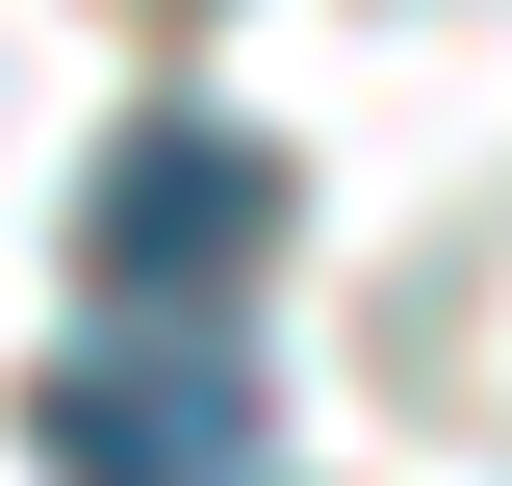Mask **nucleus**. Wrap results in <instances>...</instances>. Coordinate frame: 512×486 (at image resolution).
Listing matches in <instances>:
<instances>
[{"label": "nucleus", "instance_id": "nucleus-2", "mask_svg": "<svg viewBox=\"0 0 512 486\" xmlns=\"http://www.w3.org/2000/svg\"><path fill=\"white\" fill-rule=\"evenodd\" d=\"M26 461H52V486H231V461H256V359H231V333H154V307H128L103 359H52Z\"/></svg>", "mask_w": 512, "mask_h": 486}, {"label": "nucleus", "instance_id": "nucleus-1", "mask_svg": "<svg viewBox=\"0 0 512 486\" xmlns=\"http://www.w3.org/2000/svg\"><path fill=\"white\" fill-rule=\"evenodd\" d=\"M282 205H308V180H282L256 128L154 103V128H103V180H77V282H103V307H154V333H205V307L282 256Z\"/></svg>", "mask_w": 512, "mask_h": 486}]
</instances>
